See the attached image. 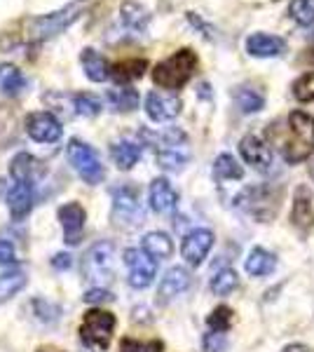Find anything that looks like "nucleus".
<instances>
[{
	"label": "nucleus",
	"instance_id": "35",
	"mask_svg": "<svg viewBox=\"0 0 314 352\" xmlns=\"http://www.w3.org/2000/svg\"><path fill=\"white\" fill-rule=\"evenodd\" d=\"M73 109L85 118H94L101 113V101L92 94H76L73 96Z\"/></svg>",
	"mask_w": 314,
	"mask_h": 352
},
{
	"label": "nucleus",
	"instance_id": "36",
	"mask_svg": "<svg viewBox=\"0 0 314 352\" xmlns=\"http://www.w3.org/2000/svg\"><path fill=\"white\" fill-rule=\"evenodd\" d=\"M293 96L300 101V104H310V101H314V71L305 73V76H300L298 80H295Z\"/></svg>",
	"mask_w": 314,
	"mask_h": 352
},
{
	"label": "nucleus",
	"instance_id": "23",
	"mask_svg": "<svg viewBox=\"0 0 314 352\" xmlns=\"http://www.w3.org/2000/svg\"><path fill=\"white\" fill-rule=\"evenodd\" d=\"M113 162L117 164V169H131L136 162L141 160V146L134 144V141H115L111 148Z\"/></svg>",
	"mask_w": 314,
	"mask_h": 352
},
{
	"label": "nucleus",
	"instance_id": "5",
	"mask_svg": "<svg viewBox=\"0 0 314 352\" xmlns=\"http://www.w3.org/2000/svg\"><path fill=\"white\" fill-rule=\"evenodd\" d=\"M157 164L167 172H181L190 160V151H188V139L181 129H169L159 136V144L155 146Z\"/></svg>",
	"mask_w": 314,
	"mask_h": 352
},
{
	"label": "nucleus",
	"instance_id": "20",
	"mask_svg": "<svg viewBox=\"0 0 314 352\" xmlns=\"http://www.w3.org/2000/svg\"><path fill=\"white\" fill-rule=\"evenodd\" d=\"M188 287H190V272L186 268H171L164 272L162 282H159V289H157L159 300H169V298L179 296Z\"/></svg>",
	"mask_w": 314,
	"mask_h": 352
},
{
	"label": "nucleus",
	"instance_id": "41",
	"mask_svg": "<svg viewBox=\"0 0 314 352\" xmlns=\"http://www.w3.org/2000/svg\"><path fill=\"white\" fill-rule=\"evenodd\" d=\"M14 261V247L12 242H0V263H12Z\"/></svg>",
	"mask_w": 314,
	"mask_h": 352
},
{
	"label": "nucleus",
	"instance_id": "37",
	"mask_svg": "<svg viewBox=\"0 0 314 352\" xmlns=\"http://www.w3.org/2000/svg\"><path fill=\"white\" fill-rule=\"evenodd\" d=\"M209 327L214 329V331H227L230 329V324H232V310L227 308V305H218L214 312L209 315Z\"/></svg>",
	"mask_w": 314,
	"mask_h": 352
},
{
	"label": "nucleus",
	"instance_id": "13",
	"mask_svg": "<svg viewBox=\"0 0 314 352\" xmlns=\"http://www.w3.org/2000/svg\"><path fill=\"white\" fill-rule=\"evenodd\" d=\"M146 113H148V118L155 122L174 120V118L181 113V99L174 94L150 92L146 96Z\"/></svg>",
	"mask_w": 314,
	"mask_h": 352
},
{
	"label": "nucleus",
	"instance_id": "40",
	"mask_svg": "<svg viewBox=\"0 0 314 352\" xmlns=\"http://www.w3.org/2000/svg\"><path fill=\"white\" fill-rule=\"evenodd\" d=\"M85 300L87 303H108V300H113V294L106 292V289H89L85 294Z\"/></svg>",
	"mask_w": 314,
	"mask_h": 352
},
{
	"label": "nucleus",
	"instance_id": "31",
	"mask_svg": "<svg viewBox=\"0 0 314 352\" xmlns=\"http://www.w3.org/2000/svg\"><path fill=\"white\" fill-rule=\"evenodd\" d=\"M28 277L24 275L21 270H14V272H5V275H0V303L3 300H10L12 296L21 292V289L26 287Z\"/></svg>",
	"mask_w": 314,
	"mask_h": 352
},
{
	"label": "nucleus",
	"instance_id": "3",
	"mask_svg": "<svg viewBox=\"0 0 314 352\" xmlns=\"http://www.w3.org/2000/svg\"><path fill=\"white\" fill-rule=\"evenodd\" d=\"M197 54L190 47H183L171 54L169 59L159 61L153 71V80L162 89H181L197 71Z\"/></svg>",
	"mask_w": 314,
	"mask_h": 352
},
{
	"label": "nucleus",
	"instance_id": "43",
	"mask_svg": "<svg viewBox=\"0 0 314 352\" xmlns=\"http://www.w3.org/2000/svg\"><path fill=\"white\" fill-rule=\"evenodd\" d=\"M282 352H310V348H307V345H302V343H293V345H287Z\"/></svg>",
	"mask_w": 314,
	"mask_h": 352
},
{
	"label": "nucleus",
	"instance_id": "25",
	"mask_svg": "<svg viewBox=\"0 0 314 352\" xmlns=\"http://www.w3.org/2000/svg\"><path fill=\"white\" fill-rule=\"evenodd\" d=\"M148 68V61L146 59H124V61H117L115 66H111V78L115 82H131L136 78H141Z\"/></svg>",
	"mask_w": 314,
	"mask_h": 352
},
{
	"label": "nucleus",
	"instance_id": "39",
	"mask_svg": "<svg viewBox=\"0 0 314 352\" xmlns=\"http://www.w3.org/2000/svg\"><path fill=\"white\" fill-rule=\"evenodd\" d=\"M204 352H227V340L221 331H211L202 338Z\"/></svg>",
	"mask_w": 314,
	"mask_h": 352
},
{
	"label": "nucleus",
	"instance_id": "16",
	"mask_svg": "<svg viewBox=\"0 0 314 352\" xmlns=\"http://www.w3.org/2000/svg\"><path fill=\"white\" fill-rule=\"evenodd\" d=\"M291 223L302 232H307L314 226V195L305 186L295 190L293 209H291Z\"/></svg>",
	"mask_w": 314,
	"mask_h": 352
},
{
	"label": "nucleus",
	"instance_id": "7",
	"mask_svg": "<svg viewBox=\"0 0 314 352\" xmlns=\"http://www.w3.org/2000/svg\"><path fill=\"white\" fill-rule=\"evenodd\" d=\"M279 197H275V190L265 188V186H254L247 188L242 195L237 197V204L244 209L247 214H251L258 221H270L279 209Z\"/></svg>",
	"mask_w": 314,
	"mask_h": 352
},
{
	"label": "nucleus",
	"instance_id": "11",
	"mask_svg": "<svg viewBox=\"0 0 314 352\" xmlns=\"http://www.w3.org/2000/svg\"><path fill=\"white\" fill-rule=\"evenodd\" d=\"M211 247H214V232L207 228H195L183 237L181 254H183V258L190 265H199L204 258H207Z\"/></svg>",
	"mask_w": 314,
	"mask_h": 352
},
{
	"label": "nucleus",
	"instance_id": "6",
	"mask_svg": "<svg viewBox=\"0 0 314 352\" xmlns=\"http://www.w3.org/2000/svg\"><path fill=\"white\" fill-rule=\"evenodd\" d=\"M113 329H115V315L108 310H87L80 324V338L87 345L106 350L111 345Z\"/></svg>",
	"mask_w": 314,
	"mask_h": 352
},
{
	"label": "nucleus",
	"instance_id": "29",
	"mask_svg": "<svg viewBox=\"0 0 314 352\" xmlns=\"http://www.w3.org/2000/svg\"><path fill=\"white\" fill-rule=\"evenodd\" d=\"M214 176L218 181H239L244 176V169L235 157L223 153V155L216 157V162H214Z\"/></svg>",
	"mask_w": 314,
	"mask_h": 352
},
{
	"label": "nucleus",
	"instance_id": "28",
	"mask_svg": "<svg viewBox=\"0 0 314 352\" xmlns=\"http://www.w3.org/2000/svg\"><path fill=\"white\" fill-rule=\"evenodd\" d=\"M26 87V78L21 76V71L12 64L0 66V92L14 96Z\"/></svg>",
	"mask_w": 314,
	"mask_h": 352
},
{
	"label": "nucleus",
	"instance_id": "33",
	"mask_svg": "<svg viewBox=\"0 0 314 352\" xmlns=\"http://www.w3.org/2000/svg\"><path fill=\"white\" fill-rule=\"evenodd\" d=\"M239 285V277L235 270L225 268L221 272H216L214 280H211V292L216 294V296H227V294H232Z\"/></svg>",
	"mask_w": 314,
	"mask_h": 352
},
{
	"label": "nucleus",
	"instance_id": "44",
	"mask_svg": "<svg viewBox=\"0 0 314 352\" xmlns=\"http://www.w3.org/2000/svg\"><path fill=\"white\" fill-rule=\"evenodd\" d=\"M310 174L314 176V162H312V167H310Z\"/></svg>",
	"mask_w": 314,
	"mask_h": 352
},
{
	"label": "nucleus",
	"instance_id": "27",
	"mask_svg": "<svg viewBox=\"0 0 314 352\" xmlns=\"http://www.w3.org/2000/svg\"><path fill=\"white\" fill-rule=\"evenodd\" d=\"M277 261L272 256L270 252H265L262 247H256L251 249L249 258H247V272L254 277H262V275H270L272 270H275Z\"/></svg>",
	"mask_w": 314,
	"mask_h": 352
},
{
	"label": "nucleus",
	"instance_id": "30",
	"mask_svg": "<svg viewBox=\"0 0 314 352\" xmlns=\"http://www.w3.org/2000/svg\"><path fill=\"white\" fill-rule=\"evenodd\" d=\"M235 101L242 113H258L265 106V96L254 87H239L235 92Z\"/></svg>",
	"mask_w": 314,
	"mask_h": 352
},
{
	"label": "nucleus",
	"instance_id": "38",
	"mask_svg": "<svg viewBox=\"0 0 314 352\" xmlns=\"http://www.w3.org/2000/svg\"><path fill=\"white\" fill-rule=\"evenodd\" d=\"M162 340H148V343H139L134 338H122L120 343V352H162Z\"/></svg>",
	"mask_w": 314,
	"mask_h": 352
},
{
	"label": "nucleus",
	"instance_id": "22",
	"mask_svg": "<svg viewBox=\"0 0 314 352\" xmlns=\"http://www.w3.org/2000/svg\"><path fill=\"white\" fill-rule=\"evenodd\" d=\"M80 64H82V68H85V76H87L92 82H104L111 78V66H108V61L92 47L82 50V54H80Z\"/></svg>",
	"mask_w": 314,
	"mask_h": 352
},
{
	"label": "nucleus",
	"instance_id": "45",
	"mask_svg": "<svg viewBox=\"0 0 314 352\" xmlns=\"http://www.w3.org/2000/svg\"><path fill=\"white\" fill-rule=\"evenodd\" d=\"M38 352H49V350H38Z\"/></svg>",
	"mask_w": 314,
	"mask_h": 352
},
{
	"label": "nucleus",
	"instance_id": "12",
	"mask_svg": "<svg viewBox=\"0 0 314 352\" xmlns=\"http://www.w3.org/2000/svg\"><path fill=\"white\" fill-rule=\"evenodd\" d=\"M111 265H113V244L111 242L94 244L82 258V272L87 275V280L106 277L108 272H111Z\"/></svg>",
	"mask_w": 314,
	"mask_h": 352
},
{
	"label": "nucleus",
	"instance_id": "8",
	"mask_svg": "<svg viewBox=\"0 0 314 352\" xmlns=\"http://www.w3.org/2000/svg\"><path fill=\"white\" fill-rule=\"evenodd\" d=\"M124 265L129 268V285L134 289H146L153 285L157 272V261L150 258L144 249H127Z\"/></svg>",
	"mask_w": 314,
	"mask_h": 352
},
{
	"label": "nucleus",
	"instance_id": "4",
	"mask_svg": "<svg viewBox=\"0 0 314 352\" xmlns=\"http://www.w3.org/2000/svg\"><path fill=\"white\" fill-rule=\"evenodd\" d=\"M68 162L73 164V169L82 176V181H87L89 186H96L104 181L106 167L101 162V157L96 155V151L89 144L80 139L68 141Z\"/></svg>",
	"mask_w": 314,
	"mask_h": 352
},
{
	"label": "nucleus",
	"instance_id": "18",
	"mask_svg": "<svg viewBox=\"0 0 314 352\" xmlns=\"http://www.w3.org/2000/svg\"><path fill=\"white\" fill-rule=\"evenodd\" d=\"M148 19H150V14H148L141 5L131 3V0L122 3V8H120V31L122 33L141 36V33L146 31Z\"/></svg>",
	"mask_w": 314,
	"mask_h": 352
},
{
	"label": "nucleus",
	"instance_id": "34",
	"mask_svg": "<svg viewBox=\"0 0 314 352\" xmlns=\"http://www.w3.org/2000/svg\"><path fill=\"white\" fill-rule=\"evenodd\" d=\"M289 14L293 21H298L300 26H312L314 24V0H291Z\"/></svg>",
	"mask_w": 314,
	"mask_h": 352
},
{
	"label": "nucleus",
	"instance_id": "21",
	"mask_svg": "<svg viewBox=\"0 0 314 352\" xmlns=\"http://www.w3.org/2000/svg\"><path fill=\"white\" fill-rule=\"evenodd\" d=\"M113 207L115 214L122 219H136L141 217V204H139V192L131 186H122V188L113 190Z\"/></svg>",
	"mask_w": 314,
	"mask_h": 352
},
{
	"label": "nucleus",
	"instance_id": "1",
	"mask_svg": "<svg viewBox=\"0 0 314 352\" xmlns=\"http://www.w3.org/2000/svg\"><path fill=\"white\" fill-rule=\"evenodd\" d=\"M267 134L277 141L282 155L287 157V162H291V164H298L302 160H307L314 151V120L302 111L289 113L284 132L279 129V124L277 127L272 124Z\"/></svg>",
	"mask_w": 314,
	"mask_h": 352
},
{
	"label": "nucleus",
	"instance_id": "9",
	"mask_svg": "<svg viewBox=\"0 0 314 352\" xmlns=\"http://www.w3.org/2000/svg\"><path fill=\"white\" fill-rule=\"evenodd\" d=\"M26 134L38 144H54L61 139V124L52 113H31L26 118Z\"/></svg>",
	"mask_w": 314,
	"mask_h": 352
},
{
	"label": "nucleus",
	"instance_id": "19",
	"mask_svg": "<svg viewBox=\"0 0 314 352\" xmlns=\"http://www.w3.org/2000/svg\"><path fill=\"white\" fill-rule=\"evenodd\" d=\"M287 47V43L277 36H270V33H254L247 41V52L251 56H260V59H267V56H279Z\"/></svg>",
	"mask_w": 314,
	"mask_h": 352
},
{
	"label": "nucleus",
	"instance_id": "2",
	"mask_svg": "<svg viewBox=\"0 0 314 352\" xmlns=\"http://www.w3.org/2000/svg\"><path fill=\"white\" fill-rule=\"evenodd\" d=\"M85 8H87V0H73V3H68L66 8L56 10V12H49L45 16H38V19H31L28 21V33L26 38L28 41H47V38H54L59 36V33H64L68 26L76 24L80 19V14L85 12Z\"/></svg>",
	"mask_w": 314,
	"mask_h": 352
},
{
	"label": "nucleus",
	"instance_id": "15",
	"mask_svg": "<svg viewBox=\"0 0 314 352\" xmlns=\"http://www.w3.org/2000/svg\"><path fill=\"white\" fill-rule=\"evenodd\" d=\"M8 207L14 221L26 219V214L33 207V181H14V186L8 190Z\"/></svg>",
	"mask_w": 314,
	"mask_h": 352
},
{
	"label": "nucleus",
	"instance_id": "14",
	"mask_svg": "<svg viewBox=\"0 0 314 352\" xmlns=\"http://www.w3.org/2000/svg\"><path fill=\"white\" fill-rule=\"evenodd\" d=\"M85 209L80 207L78 202H68L64 207H59V221H61V228H64V237L68 244H78L80 235H82L85 228Z\"/></svg>",
	"mask_w": 314,
	"mask_h": 352
},
{
	"label": "nucleus",
	"instance_id": "42",
	"mask_svg": "<svg viewBox=\"0 0 314 352\" xmlns=\"http://www.w3.org/2000/svg\"><path fill=\"white\" fill-rule=\"evenodd\" d=\"M52 265L56 270L68 268V265H71V256H68V254H56V256L52 258Z\"/></svg>",
	"mask_w": 314,
	"mask_h": 352
},
{
	"label": "nucleus",
	"instance_id": "10",
	"mask_svg": "<svg viewBox=\"0 0 314 352\" xmlns=\"http://www.w3.org/2000/svg\"><path fill=\"white\" fill-rule=\"evenodd\" d=\"M239 153H242L244 162L251 164L258 172H270L272 167V148L256 134H247L239 141Z\"/></svg>",
	"mask_w": 314,
	"mask_h": 352
},
{
	"label": "nucleus",
	"instance_id": "17",
	"mask_svg": "<svg viewBox=\"0 0 314 352\" xmlns=\"http://www.w3.org/2000/svg\"><path fill=\"white\" fill-rule=\"evenodd\" d=\"M148 195H150L153 212H157V214L174 212L176 204H179V192L174 190V186H171L167 179H155V181H153Z\"/></svg>",
	"mask_w": 314,
	"mask_h": 352
},
{
	"label": "nucleus",
	"instance_id": "24",
	"mask_svg": "<svg viewBox=\"0 0 314 352\" xmlns=\"http://www.w3.org/2000/svg\"><path fill=\"white\" fill-rule=\"evenodd\" d=\"M141 249L148 254L150 258L155 261H164L171 256V252H174V244H171L169 235H164V232H148L144 237V242H141Z\"/></svg>",
	"mask_w": 314,
	"mask_h": 352
},
{
	"label": "nucleus",
	"instance_id": "32",
	"mask_svg": "<svg viewBox=\"0 0 314 352\" xmlns=\"http://www.w3.org/2000/svg\"><path fill=\"white\" fill-rule=\"evenodd\" d=\"M38 172V160L28 153H19V155L12 160V167H10V174H12L14 181H33V174Z\"/></svg>",
	"mask_w": 314,
	"mask_h": 352
},
{
	"label": "nucleus",
	"instance_id": "26",
	"mask_svg": "<svg viewBox=\"0 0 314 352\" xmlns=\"http://www.w3.org/2000/svg\"><path fill=\"white\" fill-rule=\"evenodd\" d=\"M106 104L117 113H129V111L139 109V92L131 87L111 89V92L106 94Z\"/></svg>",
	"mask_w": 314,
	"mask_h": 352
}]
</instances>
